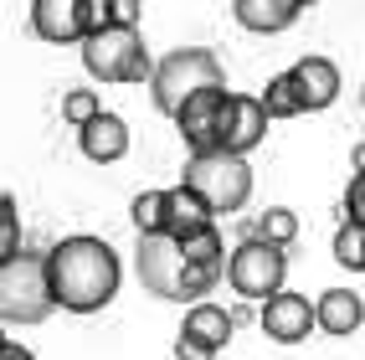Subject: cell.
<instances>
[{
	"instance_id": "obj_1",
	"label": "cell",
	"mask_w": 365,
	"mask_h": 360,
	"mask_svg": "<svg viewBox=\"0 0 365 360\" xmlns=\"http://www.w3.org/2000/svg\"><path fill=\"white\" fill-rule=\"evenodd\" d=\"M46 278H52V299L67 314H98L113 304L124 262L103 237H62L57 247H46Z\"/></svg>"
},
{
	"instance_id": "obj_2",
	"label": "cell",
	"mask_w": 365,
	"mask_h": 360,
	"mask_svg": "<svg viewBox=\"0 0 365 360\" xmlns=\"http://www.w3.org/2000/svg\"><path fill=\"white\" fill-rule=\"evenodd\" d=\"M134 273L144 294L170 299V304H206V294L227 278V268H201L190 262L175 237H134Z\"/></svg>"
},
{
	"instance_id": "obj_3",
	"label": "cell",
	"mask_w": 365,
	"mask_h": 360,
	"mask_svg": "<svg viewBox=\"0 0 365 360\" xmlns=\"http://www.w3.org/2000/svg\"><path fill=\"white\" fill-rule=\"evenodd\" d=\"M211 88H227V67L222 57L211 52V46H175V52H165L160 67H155V83H150V98L160 113L175 118L190 98H201Z\"/></svg>"
},
{
	"instance_id": "obj_4",
	"label": "cell",
	"mask_w": 365,
	"mask_h": 360,
	"mask_svg": "<svg viewBox=\"0 0 365 360\" xmlns=\"http://www.w3.org/2000/svg\"><path fill=\"white\" fill-rule=\"evenodd\" d=\"M180 185H190L196 196L216 211V216H232L252 201V165L232 155V150H206V155H190Z\"/></svg>"
},
{
	"instance_id": "obj_5",
	"label": "cell",
	"mask_w": 365,
	"mask_h": 360,
	"mask_svg": "<svg viewBox=\"0 0 365 360\" xmlns=\"http://www.w3.org/2000/svg\"><path fill=\"white\" fill-rule=\"evenodd\" d=\"M57 309L52 278H46V252H21L0 262V319L6 324H41Z\"/></svg>"
},
{
	"instance_id": "obj_6",
	"label": "cell",
	"mask_w": 365,
	"mask_h": 360,
	"mask_svg": "<svg viewBox=\"0 0 365 360\" xmlns=\"http://www.w3.org/2000/svg\"><path fill=\"white\" fill-rule=\"evenodd\" d=\"M83 67L98 83H155V57L134 26H108L83 41Z\"/></svg>"
},
{
	"instance_id": "obj_7",
	"label": "cell",
	"mask_w": 365,
	"mask_h": 360,
	"mask_svg": "<svg viewBox=\"0 0 365 360\" xmlns=\"http://www.w3.org/2000/svg\"><path fill=\"white\" fill-rule=\"evenodd\" d=\"M283 278H288V252L273 247V242H262V237H252V232L242 237V242L232 247V257H227V283H232V294L242 304L262 309L267 299L288 294Z\"/></svg>"
},
{
	"instance_id": "obj_8",
	"label": "cell",
	"mask_w": 365,
	"mask_h": 360,
	"mask_svg": "<svg viewBox=\"0 0 365 360\" xmlns=\"http://www.w3.org/2000/svg\"><path fill=\"white\" fill-rule=\"evenodd\" d=\"M227 108H232V93L227 88H211L201 98H190L175 113V129L185 139L190 155H206V150H222V134H227Z\"/></svg>"
},
{
	"instance_id": "obj_9",
	"label": "cell",
	"mask_w": 365,
	"mask_h": 360,
	"mask_svg": "<svg viewBox=\"0 0 365 360\" xmlns=\"http://www.w3.org/2000/svg\"><path fill=\"white\" fill-rule=\"evenodd\" d=\"M257 324L273 345H299V340H309V329H319V309L304 294H278L257 309Z\"/></svg>"
},
{
	"instance_id": "obj_10",
	"label": "cell",
	"mask_w": 365,
	"mask_h": 360,
	"mask_svg": "<svg viewBox=\"0 0 365 360\" xmlns=\"http://www.w3.org/2000/svg\"><path fill=\"white\" fill-rule=\"evenodd\" d=\"M267 108H262V98H252V93H232V108H227V134H222V150H232V155H242L247 160L257 144L267 139Z\"/></svg>"
},
{
	"instance_id": "obj_11",
	"label": "cell",
	"mask_w": 365,
	"mask_h": 360,
	"mask_svg": "<svg viewBox=\"0 0 365 360\" xmlns=\"http://www.w3.org/2000/svg\"><path fill=\"white\" fill-rule=\"evenodd\" d=\"M288 78H294V88H299V98H304V113H319V108H329L334 98H339V67L329 62V57H299L294 67H288Z\"/></svg>"
},
{
	"instance_id": "obj_12",
	"label": "cell",
	"mask_w": 365,
	"mask_h": 360,
	"mask_svg": "<svg viewBox=\"0 0 365 360\" xmlns=\"http://www.w3.org/2000/svg\"><path fill=\"white\" fill-rule=\"evenodd\" d=\"M31 31L52 46H67V41H88V26H83V0H36L31 6Z\"/></svg>"
},
{
	"instance_id": "obj_13",
	"label": "cell",
	"mask_w": 365,
	"mask_h": 360,
	"mask_svg": "<svg viewBox=\"0 0 365 360\" xmlns=\"http://www.w3.org/2000/svg\"><path fill=\"white\" fill-rule=\"evenodd\" d=\"M232 16H237V26L273 36V31H288L304 16V0H237Z\"/></svg>"
},
{
	"instance_id": "obj_14",
	"label": "cell",
	"mask_w": 365,
	"mask_h": 360,
	"mask_svg": "<svg viewBox=\"0 0 365 360\" xmlns=\"http://www.w3.org/2000/svg\"><path fill=\"white\" fill-rule=\"evenodd\" d=\"M232 329H237V314H227V309H222V304H211V299L196 304V309H185V324H180L185 340H196V345H206V350H216V355L227 350Z\"/></svg>"
},
{
	"instance_id": "obj_15",
	"label": "cell",
	"mask_w": 365,
	"mask_h": 360,
	"mask_svg": "<svg viewBox=\"0 0 365 360\" xmlns=\"http://www.w3.org/2000/svg\"><path fill=\"white\" fill-rule=\"evenodd\" d=\"M78 144H83V155L93 165H113V160L129 155V124L118 113H103V118H93V124L78 134Z\"/></svg>"
},
{
	"instance_id": "obj_16",
	"label": "cell",
	"mask_w": 365,
	"mask_h": 360,
	"mask_svg": "<svg viewBox=\"0 0 365 360\" xmlns=\"http://www.w3.org/2000/svg\"><path fill=\"white\" fill-rule=\"evenodd\" d=\"M206 227H216V211H211L190 185H175V190H170V232H165V237L190 242V237H201Z\"/></svg>"
},
{
	"instance_id": "obj_17",
	"label": "cell",
	"mask_w": 365,
	"mask_h": 360,
	"mask_svg": "<svg viewBox=\"0 0 365 360\" xmlns=\"http://www.w3.org/2000/svg\"><path fill=\"white\" fill-rule=\"evenodd\" d=\"M314 309H319V329L324 334H355L360 319H365V304H360V294H350V288H324V294L314 299Z\"/></svg>"
},
{
	"instance_id": "obj_18",
	"label": "cell",
	"mask_w": 365,
	"mask_h": 360,
	"mask_svg": "<svg viewBox=\"0 0 365 360\" xmlns=\"http://www.w3.org/2000/svg\"><path fill=\"white\" fill-rule=\"evenodd\" d=\"M134 237H165L170 232V190H139L129 201Z\"/></svg>"
},
{
	"instance_id": "obj_19",
	"label": "cell",
	"mask_w": 365,
	"mask_h": 360,
	"mask_svg": "<svg viewBox=\"0 0 365 360\" xmlns=\"http://www.w3.org/2000/svg\"><path fill=\"white\" fill-rule=\"evenodd\" d=\"M257 98H262L267 118H299V113H304V98H299V88H294V78H288V72L267 78V88L257 93Z\"/></svg>"
},
{
	"instance_id": "obj_20",
	"label": "cell",
	"mask_w": 365,
	"mask_h": 360,
	"mask_svg": "<svg viewBox=\"0 0 365 360\" xmlns=\"http://www.w3.org/2000/svg\"><path fill=\"white\" fill-rule=\"evenodd\" d=\"M252 237H262V242H273V247H288V242L299 237V211H288V206H267V211L257 216Z\"/></svg>"
},
{
	"instance_id": "obj_21",
	"label": "cell",
	"mask_w": 365,
	"mask_h": 360,
	"mask_svg": "<svg viewBox=\"0 0 365 360\" xmlns=\"http://www.w3.org/2000/svg\"><path fill=\"white\" fill-rule=\"evenodd\" d=\"M334 262H339V268H350V273H365V227L339 222V232H334Z\"/></svg>"
},
{
	"instance_id": "obj_22",
	"label": "cell",
	"mask_w": 365,
	"mask_h": 360,
	"mask_svg": "<svg viewBox=\"0 0 365 360\" xmlns=\"http://www.w3.org/2000/svg\"><path fill=\"white\" fill-rule=\"evenodd\" d=\"M62 118H67V124L83 134V129L93 124V118H103L98 93H93V88H72V93H62Z\"/></svg>"
},
{
	"instance_id": "obj_23",
	"label": "cell",
	"mask_w": 365,
	"mask_h": 360,
	"mask_svg": "<svg viewBox=\"0 0 365 360\" xmlns=\"http://www.w3.org/2000/svg\"><path fill=\"white\" fill-rule=\"evenodd\" d=\"M21 257V222H16V196H0V262Z\"/></svg>"
},
{
	"instance_id": "obj_24",
	"label": "cell",
	"mask_w": 365,
	"mask_h": 360,
	"mask_svg": "<svg viewBox=\"0 0 365 360\" xmlns=\"http://www.w3.org/2000/svg\"><path fill=\"white\" fill-rule=\"evenodd\" d=\"M345 222L365 227V170L350 175V185H345Z\"/></svg>"
},
{
	"instance_id": "obj_25",
	"label": "cell",
	"mask_w": 365,
	"mask_h": 360,
	"mask_svg": "<svg viewBox=\"0 0 365 360\" xmlns=\"http://www.w3.org/2000/svg\"><path fill=\"white\" fill-rule=\"evenodd\" d=\"M175 360H216V350H206L196 340H185V334H175Z\"/></svg>"
},
{
	"instance_id": "obj_26",
	"label": "cell",
	"mask_w": 365,
	"mask_h": 360,
	"mask_svg": "<svg viewBox=\"0 0 365 360\" xmlns=\"http://www.w3.org/2000/svg\"><path fill=\"white\" fill-rule=\"evenodd\" d=\"M113 21H118V26H134V31H139V0H113Z\"/></svg>"
},
{
	"instance_id": "obj_27",
	"label": "cell",
	"mask_w": 365,
	"mask_h": 360,
	"mask_svg": "<svg viewBox=\"0 0 365 360\" xmlns=\"http://www.w3.org/2000/svg\"><path fill=\"white\" fill-rule=\"evenodd\" d=\"M0 360H36V355L21 345V340H0Z\"/></svg>"
},
{
	"instance_id": "obj_28",
	"label": "cell",
	"mask_w": 365,
	"mask_h": 360,
	"mask_svg": "<svg viewBox=\"0 0 365 360\" xmlns=\"http://www.w3.org/2000/svg\"><path fill=\"white\" fill-rule=\"evenodd\" d=\"M350 165H355V175H360V170H365V139H360V144H355V155H350Z\"/></svg>"
}]
</instances>
